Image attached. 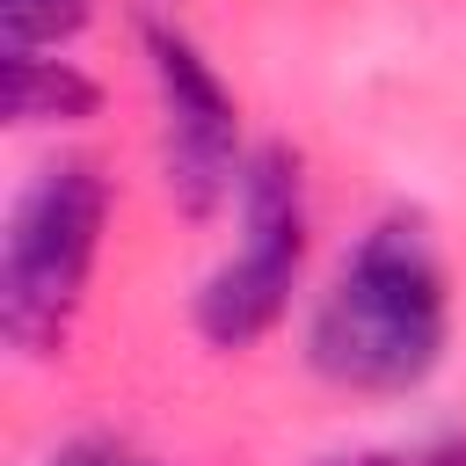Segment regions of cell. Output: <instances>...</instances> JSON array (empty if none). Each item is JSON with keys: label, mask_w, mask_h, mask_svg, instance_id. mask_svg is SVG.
<instances>
[{"label": "cell", "mask_w": 466, "mask_h": 466, "mask_svg": "<svg viewBox=\"0 0 466 466\" xmlns=\"http://www.w3.org/2000/svg\"><path fill=\"white\" fill-rule=\"evenodd\" d=\"M444 335H451L444 262H437L422 218L393 211L350 248V262L320 291L306 357L320 379H335L350 393H408L437 371Z\"/></svg>", "instance_id": "1"}, {"label": "cell", "mask_w": 466, "mask_h": 466, "mask_svg": "<svg viewBox=\"0 0 466 466\" xmlns=\"http://www.w3.org/2000/svg\"><path fill=\"white\" fill-rule=\"evenodd\" d=\"M102 233H109V175L95 160H51L22 182L0 233V335L22 357L66 350Z\"/></svg>", "instance_id": "2"}, {"label": "cell", "mask_w": 466, "mask_h": 466, "mask_svg": "<svg viewBox=\"0 0 466 466\" xmlns=\"http://www.w3.org/2000/svg\"><path fill=\"white\" fill-rule=\"evenodd\" d=\"M240 248L204 277L197 291V335L211 350H248L262 342L299 284L306 262V175L284 146H255L240 167Z\"/></svg>", "instance_id": "3"}, {"label": "cell", "mask_w": 466, "mask_h": 466, "mask_svg": "<svg viewBox=\"0 0 466 466\" xmlns=\"http://www.w3.org/2000/svg\"><path fill=\"white\" fill-rule=\"evenodd\" d=\"M146 73L160 95V182L189 218H211L226 197H240V102L218 80V66L182 36L175 22H146Z\"/></svg>", "instance_id": "4"}, {"label": "cell", "mask_w": 466, "mask_h": 466, "mask_svg": "<svg viewBox=\"0 0 466 466\" xmlns=\"http://www.w3.org/2000/svg\"><path fill=\"white\" fill-rule=\"evenodd\" d=\"M0 95H7V124H87L102 109L95 73H80L58 51H7L0 66Z\"/></svg>", "instance_id": "5"}, {"label": "cell", "mask_w": 466, "mask_h": 466, "mask_svg": "<svg viewBox=\"0 0 466 466\" xmlns=\"http://www.w3.org/2000/svg\"><path fill=\"white\" fill-rule=\"evenodd\" d=\"M95 0H0V44L7 51H58L87 29Z\"/></svg>", "instance_id": "6"}, {"label": "cell", "mask_w": 466, "mask_h": 466, "mask_svg": "<svg viewBox=\"0 0 466 466\" xmlns=\"http://www.w3.org/2000/svg\"><path fill=\"white\" fill-rule=\"evenodd\" d=\"M44 466H160V459H146V451H131L116 437H80V444H58Z\"/></svg>", "instance_id": "7"}, {"label": "cell", "mask_w": 466, "mask_h": 466, "mask_svg": "<svg viewBox=\"0 0 466 466\" xmlns=\"http://www.w3.org/2000/svg\"><path fill=\"white\" fill-rule=\"evenodd\" d=\"M328 466H466V444H415V451H357Z\"/></svg>", "instance_id": "8"}]
</instances>
